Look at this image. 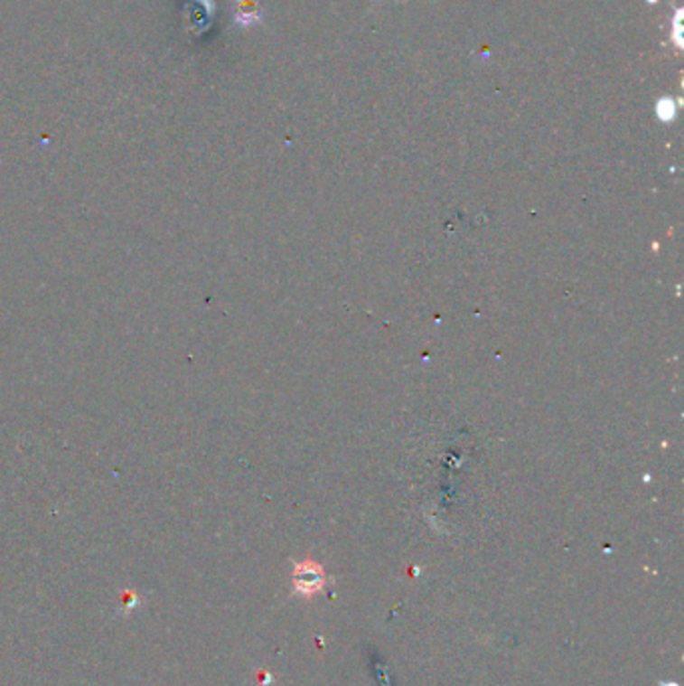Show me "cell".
<instances>
[{"label": "cell", "mask_w": 684, "mask_h": 686, "mask_svg": "<svg viewBox=\"0 0 684 686\" xmlns=\"http://www.w3.org/2000/svg\"><path fill=\"white\" fill-rule=\"evenodd\" d=\"M659 115L664 118V121H670V118L674 117V105L670 99H662L661 105H659Z\"/></svg>", "instance_id": "7a4b0ae2"}, {"label": "cell", "mask_w": 684, "mask_h": 686, "mask_svg": "<svg viewBox=\"0 0 684 686\" xmlns=\"http://www.w3.org/2000/svg\"><path fill=\"white\" fill-rule=\"evenodd\" d=\"M139 597H136V594L135 592H125V600H123V605H121V608L125 610V612H129V610H133L136 605H139Z\"/></svg>", "instance_id": "3957f363"}, {"label": "cell", "mask_w": 684, "mask_h": 686, "mask_svg": "<svg viewBox=\"0 0 684 686\" xmlns=\"http://www.w3.org/2000/svg\"><path fill=\"white\" fill-rule=\"evenodd\" d=\"M327 572L319 562L312 560V558H305V560L294 562V574H291V594H297V597L312 600L317 594H322L323 588L327 587Z\"/></svg>", "instance_id": "6da1fadb"}]
</instances>
